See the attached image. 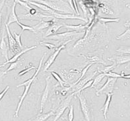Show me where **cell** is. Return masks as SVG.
I'll use <instances>...</instances> for the list:
<instances>
[{
  "label": "cell",
  "mask_w": 130,
  "mask_h": 121,
  "mask_svg": "<svg viewBox=\"0 0 130 121\" xmlns=\"http://www.w3.org/2000/svg\"><path fill=\"white\" fill-rule=\"evenodd\" d=\"M46 53H45L44 55V56H43L42 57V59H40V61L38 68L36 69V72H35V73L34 74V75H33L30 78H29L28 80H26L25 82H23V83H22V84H19V85L17 86V87H20V86H25V90H24V92H23V94H22V95L21 96V97H20L19 102L18 105H17V109H16V111H15V117H18L19 116V112L20 108H21V105L23 104V101H24V99H25V97H26V95L28 94V92L30 90V86H31V84H32V82L35 81L36 76L38 75V72H39L40 70V69H41L42 65V61H43V60H44V59Z\"/></svg>",
  "instance_id": "obj_1"
},
{
  "label": "cell",
  "mask_w": 130,
  "mask_h": 121,
  "mask_svg": "<svg viewBox=\"0 0 130 121\" xmlns=\"http://www.w3.org/2000/svg\"><path fill=\"white\" fill-rule=\"evenodd\" d=\"M38 3H40L46 5L52 10L61 14H71L73 15V12L71 7L68 2L63 1H42L39 0Z\"/></svg>",
  "instance_id": "obj_2"
},
{
  "label": "cell",
  "mask_w": 130,
  "mask_h": 121,
  "mask_svg": "<svg viewBox=\"0 0 130 121\" xmlns=\"http://www.w3.org/2000/svg\"><path fill=\"white\" fill-rule=\"evenodd\" d=\"M76 95L79 99L81 112L84 116L85 120L86 121H92V109L88 103L87 99L81 92L77 93Z\"/></svg>",
  "instance_id": "obj_3"
},
{
  "label": "cell",
  "mask_w": 130,
  "mask_h": 121,
  "mask_svg": "<svg viewBox=\"0 0 130 121\" xmlns=\"http://www.w3.org/2000/svg\"><path fill=\"white\" fill-rule=\"evenodd\" d=\"M73 94L71 93L70 95H68L66 99H65L59 105V107L58 108V109L56 111V113H55L54 115V120L53 121H57L59 119L60 117L61 116V115L64 113L65 111L66 110V109H68L69 106V104L71 103V99H72L73 97Z\"/></svg>",
  "instance_id": "obj_4"
},
{
  "label": "cell",
  "mask_w": 130,
  "mask_h": 121,
  "mask_svg": "<svg viewBox=\"0 0 130 121\" xmlns=\"http://www.w3.org/2000/svg\"><path fill=\"white\" fill-rule=\"evenodd\" d=\"M118 78H116L108 77L107 81L106 82L104 85L101 87V88L96 90V94L99 95L101 93H104L106 94L112 93L114 88V86H115V84Z\"/></svg>",
  "instance_id": "obj_5"
},
{
  "label": "cell",
  "mask_w": 130,
  "mask_h": 121,
  "mask_svg": "<svg viewBox=\"0 0 130 121\" xmlns=\"http://www.w3.org/2000/svg\"><path fill=\"white\" fill-rule=\"evenodd\" d=\"M72 40L73 39H69V40H68V41L66 42L65 43H63V44H61L59 47H58V48L56 49V51L53 53L50 56V57H48V59L46 61V63H44V72L45 71H47L48 69H49V67L52 65L53 63L54 62L56 57H57L58 55L59 54L60 51L62 50V49L66 48V45L67 44L68 42H71Z\"/></svg>",
  "instance_id": "obj_6"
},
{
  "label": "cell",
  "mask_w": 130,
  "mask_h": 121,
  "mask_svg": "<svg viewBox=\"0 0 130 121\" xmlns=\"http://www.w3.org/2000/svg\"><path fill=\"white\" fill-rule=\"evenodd\" d=\"M5 28H6L7 34V38H8L10 50H11V51L13 53L16 54V53H17L20 52V51H21L22 48H20L19 46V45L17 44V43L16 42L15 38H14V37H13L12 34L11 33V32H10V30L9 28V26L7 25V23H5Z\"/></svg>",
  "instance_id": "obj_7"
},
{
  "label": "cell",
  "mask_w": 130,
  "mask_h": 121,
  "mask_svg": "<svg viewBox=\"0 0 130 121\" xmlns=\"http://www.w3.org/2000/svg\"><path fill=\"white\" fill-rule=\"evenodd\" d=\"M81 33H79L77 32L72 31V32H66L60 33V34H57L52 35L49 37H48V39H52V40H56V41L63 42L68 38H73L76 35L81 34Z\"/></svg>",
  "instance_id": "obj_8"
},
{
  "label": "cell",
  "mask_w": 130,
  "mask_h": 121,
  "mask_svg": "<svg viewBox=\"0 0 130 121\" xmlns=\"http://www.w3.org/2000/svg\"><path fill=\"white\" fill-rule=\"evenodd\" d=\"M20 18L21 19H28V20H33V21H45L46 18H54L52 15H46L42 13L37 12L35 15H30L29 13L25 14V15H22L19 16Z\"/></svg>",
  "instance_id": "obj_9"
},
{
  "label": "cell",
  "mask_w": 130,
  "mask_h": 121,
  "mask_svg": "<svg viewBox=\"0 0 130 121\" xmlns=\"http://www.w3.org/2000/svg\"><path fill=\"white\" fill-rule=\"evenodd\" d=\"M108 60L114 62L116 67L122 64L130 62V55H114L112 57L108 58Z\"/></svg>",
  "instance_id": "obj_10"
},
{
  "label": "cell",
  "mask_w": 130,
  "mask_h": 121,
  "mask_svg": "<svg viewBox=\"0 0 130 121\" xmlns=\"http://www.w3.org/2000/svg\"><path fill=\"white\" fill-rule=\"evenodd\" d=\"M46 87L44 90V92L42 93L41 98V103H40V113H43V109L45 105L46 101L48 100V95H49V92H50V82H51V78L50 77L48 76L46 77Z\"/></svg>",
  "instance_id": "obj_11"
},
{
  "label": "cell",
  "mask_w": 130,
  "mask_h": 121,
  "mask_svg": "<svg viewBox=\"0 0 130 121\" xmlns=\"http://www.w3.org/2000/svg\"><path fill=\"white\" fill-rule=\"evenodd\" d=\"M37 48V46H32V47H30V48H26L25 49H22L21 51H20V52H19V53H16V54H15V55L13 56V57H12L11 59H9L8 61H7L6 62H5L3 64V65H2V67H4L5 65H7V64H8V63H12L16 62L17 61H18L19 58L22 55L24 54V53H25L26 51H30V50H31V49H35V48Z\"/></svg>",
  "instance_id": "obj_12"
},
{
  "label": "cell",
  "mask_w": 130,
  "mask_h": 121,
  "mask_svg": "<svg viewBox=\"0 0 130 121\" xmlns=\"http://www.w3.org/2000/svg\"><path fill=\"white\" fill-rule=\"evenodd\" d=\"M57 21H58V19H56V18H53L52 21H40V23H38V25L35 26L33 28L35 30V31H37V30H41L44 29L45 28H49L50 26H51L52 25H53L54 24L55 22H56Z\"/></svg>",
  "instance_id": "obj_13"
},
{
  "label": "cell",
  "mask_w": 130,
  "mask_h": 121,
  "mask_svg": "<svg viewBox=\"0 0 130 121\" xmlns=\"http://www.w3.org/2000/svg\"><path fill=\"white\" fill-rule=\"evenodd\" d=\"M55 113L56 111H50L47 113H39L36 116L28 121H46L49 117L55 115Z\"/></svg>",
  "instance_id": "obj_14"
},
{
  "label": "cell",
  "mask_w": 130,
  "mask_h": 121,
  "mask_svg": "<svg viewBox=\"0 0 130 121\" xmlns=\"http://www.w3.org/2000/svg\"><path fill=\"white\" fill-rule=\"evenodd\" d=\"M63 26V25H61V24H59V23H58V21L55 22L54 24L53 25H52L51 26H50L49 28H48V30L45 32L44 38H48V37H49V36H52L53 34H56V32L58 31V30L61 28V27H62Z\"/></svg>",
  "instance_id": "obj_15"
},
{
  "label": "cell",
  "mask_w": 130,
  "mask_h": 121,
  "mask_svg": "<svg viewBox=\"0 0 130 121\" xmlns=\"http://www.w3.org/2000/svg\"><path fill=\"white\" fill-rule=\"evenodd\" d=\"M16 2H13V4L12 5L11 7V11H10L9 15V18L8 21H7V25L9 26V25H11V23H18L19 20L18 17H17V15H16V13H15V7H16Z\"/></svg>",
  "instance_id": "obj_16"
},
{
  "label": "cell",
  "mask_w": 130,
  "mask_h": 121,
  "mask_svg": "<svg viewBox=\"0 0 130 121\" xmlns=\"http://www.w3.org/2000/svg\"><path fill=\"white\" fill-rule=\"evenodd\" d=\"M112 95H113V93H107L106 94V99L105 101V103L104 104V106L102 107L101 109V111H103V115H104V119L106 120H107V113L108 111V109L110 105L111 101H112Z\"/></svg>",
  "instance_id": "obj_17"
},
{
  "label": "cell",
  "mask_w": 130,
  "mask_h": 121,
  "mask_svg": "<svg viewBox=\"0 0 130 121\" xmlns=\"http://www.w3.org/2000/svg\"><path fill=\"white\" fill-rule=\"evenodd\" d=\"M7 45L6 44V42L5 40V36H4V31H3V34H2V39H1V41H0V50H1V52H2V55H3V57H5V59L7 61H8L9 57H8V54H7Z\"/></svg>",
  "instance_id": "obj_18"
},
{
  "label": "cell",
  "mask_w": 130,
  "mask_h": 121,
  "mask_svg": "<svg viewBox=\"0 0 130 121\" xmlns=\"http://www.w3.org/2000/svg\"><path fill=\"white\" fill-rule=\"evenodd\" d=\"M97 72H98L97 71H95V72H94V73H92V74L88 76L86 78H84L83 80H81V81H80L77 84V85L72 87V88H73V92H77V91H78V90H79L80 88H82V87L83 86L87 83V82H88L89 81H90V80H92L93 77L95 76V74L97 73Z\"/></svg>",
  "instance_id": "obj_19"
},
{
  "label": "cell",
  "mask_w": 130,
  "mask_h": 121,
  "mask_svg": "<svg viewBox=\"0 0 130 121\" xmlns=\"http://www.w3.org/2000/svg\"><path fill=\"white\" fill-rule=\"evenodd\" d=\"M83 57L86 58V59L91 61V63H92L94 64L96 63H102L106 65L105 62L102 60V55H101V53H96V54L91 56V57H85V56H83Z\"/></svg>",
  "instance_id": "obj_20"
},
{
  "label": "cell",
  "mask_w": 130,
  "mask_h": 121,
  "mask_svg": "<svg viewBox=\"0 0 130 121\" xmlns=\"http://www.w3.org/2000/svg\"><path fill=\"white\" fill-rule=\"evenodd\" d=\"M99 7H101V12L104 13V14L108 15H112L114 14L113 10H112V9L107 5L106 2H101V4L99 5Z\"/></svg>",
  "instance_id": "obj_21"
},
{
  "label": "cell",
  "mask_w": 130,
  "mask_h": 121,
  "mask_svg": "<svg viewBox=\"0 0 130 121\" xmlns=\"http://www.w3.org/2000/svg\"><path fill=\"white\" fill-rule=\"evenodd\" d=\"M48 72H49V71H48ZM50 72H51L52 75L57 80L58 83L59 84V86H60L62 88H66V87L69 85V84L67 83V82H65V81H63V79H61V78L59 76V75L58 74H57L55 72H52V71H50Z\"/></svg>",
  "instance_id": "obj_22"
},
{
  "label": "cell",
  "mask_w": 130,
  "mask_h": 121,
  "mask_svg": "<svg viewBox=\"0 0 130 121\" xmlns=\"http://www.w3.org/2000/svg\"><path fill=\"white\" fill-rule=\"evenodd\" d=\"M65 28H68V29L73 30V31L78 32L84 30L85 28H87V25H64Z\"/></svg>",
  "instance_id": "obj_23"
},
{
  "label": "cell",
  "mask_w": 130,
  "mask_h": 121,
  "mask_svg": "<svg viewBox=\"0 0 130 121\" xmlns=\"http://www.w3.org/2000/svg\"><path fill=\"white\" fill-rule=\"evenodd\" d=\"M93 64H94V63H89V65H88L86 66V67H85L84 69H83L82 72H81V76L79 77V78H78V80H77V81H76V82H75V83L73 84L72 85H70V87H71V88H72V87H73V86H75L77 85V84L79 83V82H80V81H81V80H82L83 78V77L85 76V75L86 73H87V72L88 69H89V68H90V67H91V66H92V65H93Z\"/></svg>",
  "instance_id": "obj_24"
},
{
  "label": "cell",
  "mask_w": 130,
  "mask_h": 121,
  "mask_svg": "<svg viewBox=\"0 0 130 121\" xmlns=\"http://www.w3.org/2000/svg\"><path fill=\"white\" fill-rule=\"evenodd\" d=\"M106 76V74L104 73H100L99 75H97L93 79V82H92L91 86L89 88H96V86L99 84L100 82L102 80V79L104 78V77Z\"/></svg>",
  "instance_id": "obj_25"
},
{
  "label": "cell",
  "mask_w": 130,
  "mask_h": 121,
  "mask_svg": "<svg viewBox=\"0 0 130 121\" xmlns=\"http://www.w3.org/2000/svg\"><path fill=\"white\" fill-rule=\"evenodd\" d=\"M120 18H104V17H100L99 18V21L102 24H104V26H106V24L108 23H118L120 21Z\"/></svg>",
  "instance_id": "obj_26"
},
{
  "label": "cell",
  "mask_w": 130,
  "mask_h": 121,
  "mask_svg": "<svg viewBox=\"0 0 130 121\" xmlns=\"http://www.w3.org/2000/svg\"><path fill=\"white\" fill-rule=\"evenodd\" d=\"M21 65V63L18 61H17L16 62H14V63H10V66L8 67V69H6V70L4 71V72L2 73V75H4L5 74H7L8 72H9L10 70H13V69H15L17 68H18V67H20Z\"/></svg>",
  "instance_id": "obj_27"
},
{
  "label": "cell",
  "mask_w": 130,
  "mask_h": 121,
  "mask_svg": "<svg viewBox=\"0 0 130 121\" xmlns=\"http://www.w3.org/2000/svg\"><path fill=\"white\" fill-rule=\"evenodd\" d=\"M130 38V27L127 28V29L124 33L121 34L120 35L116 36V39H127Z\"/></svg>",
  "instance_id": "obj_28"
},
{
  "label": "cell",
  "mask_w": 130,
  "mask_h": 121,
  "mask_svg": "<svg viewBox=\"0 0 130 121\" xmlns=\"http://www.w3.org/2000/svg\"><path fill=\"white\" fill-rule=\"evenodd\" d=\"M116 67V66L114 64H113L112 65L106 66V67H104L101 70H98V72H99V73L107 74L110 72H112V70H114Z\"/></svg>",
  "instance_id": "obj_29"
},
{
  "label": "cell",
  "mask_w": 130,
  "mask_h": 121,
  "mask_svg": "<svg viewBox=\"0 0 130 121\" xmlns=\"http://www.w3.org/2000/svg\"><path fill=\"white\" fill-rule=\"evenodd\" d=\"M117 52H120L124 55H130V46H120L118 49L116 50Z\"/></svg>",
  "instance_id": "obj_30"
},
{
  "label": "cell",
  "mask_w": 130,
  "mask_h": 121,
  "mask_svg": "<svg viewBox=\"0 0 130 121\" xmlns=\"http://www.w3.org/2000/svg\"><path fill=\"white\" fill-rule=\"evenodd\" d=\"M22 34H23V32H21L19 34H16L15 32H13V35H14V36H13V37H14V38H15L16 42L17 43V44L19 46V47L21 48H23V45H22V44H21ZM22 49H23V48H22Z\"/></svg>",
  "instance_id": "obj_31"
},
{
  "label": "cell",
  "mask_w": 130,
  "mask_h": 121,
  "mask_svg": "<svg viewBox=\"0 0 130 121\" xmlns=\"http://www.w3.org/2000/svg\"><path fill=\"white\" fill-rule=\"evenodd\" d=\"M17 24H18V25H19L20 27L22 28L21 32L23 33V32L25 31V30H29V31L33 32H36L35 30L34 29V28H33V27H32V26H27V25H23V24L21 23L20 22H18V23H17Z\"/></svg>",
  "instance_id": "obj_32"
},
{
  "label": "cell",
  "mask_w": 130,
  "mask_h": 121,
  "mask_svg": "<svg viewBox=\"0 0 130 121\" xmlns=\"http://www.w3.org/2000/svg\"><path fill=\"white\" fill-rule=\"evenodd\" d=\"M15 2H16V3H19V4H20L21 6H23L25 9L28 10V11L33 9L32 7H31L28 5V3L26 2H23V1L22 2V1H18V0H17V1H15Z\"/></svg>",
  "instance_id": "obj_33"
},
{
  "label": "cell",
  "mask_w": 130,
  "mask_h": 121,
  "mask_svg": "<svg viewBox=\"0 0 130 121\" xmlns=\"http://www.w3.org/2000/svg\"><path fill=\"white\" fill-rule=\"evenodd\" d=\"M68 121H73L74 119V111H73V106L71 105L69 109L68 113Z\"/></svg>",
  "instance_id": "obj_34"
},
{
  "label": "cell",
  "mask_w": 130,
  "mask_h": 121,
  "mask_svg": "<svg viewBox=\"0 0 130 121\" xmlns=\"http://www.w3.org/2000/svg\"><path fill=\"white\" fill-rule=\"evenodd\" d=\"M106 74V76L111 77V78H122V76H121L120 74L116 73V72H110L107 74Z\"/></svg>",
  "instance_id": "obj_35"
},
{
  "label": "cell",
  "mask_w": 130,
  "mask_h": 121,
  "mask_svg": "<svg viewBox=\"0 0 130 121\" xmlns=\"http://www.w3.org/2000/svg\"><path fill=\"white\" fill-rule=\"evenodd\" d=\"M32 69H35V67H34V66L32 65H30V67H28V68H26V69H24V70H23L22 71H21V72L19 73V76H22V75H24L25 74H26V72H28V71H30V70H32Z\"/></svg>",
  "instance_id": "obj_36"
},
{
  "label": "cell",
  "mask_w": 130,
  "mask_h": 121,
  "mask_svg": "<svg viewBox=\"0 0 130 121\" xmlns=\"http://www.w3.org/2000/svg\"><path fill=\"white\" fill-rule=\"evenodd\" d=\"M79 5H80V7H81L82 10L83 11V13H84V17L87 16V7H86L85 5L84 4L83 2H79Z\"/></svg>",
  "instance_id": "obj_37"
},
{
  "label": "cell",
  "mask_w": 130,
  "mask_h": 121,
  "mask_svg": "<svg viewBox=\"0 0 130 121\" xmlns=\"http://www.w3.org/2000/svg\"><path fill=\"white\" fill-rule=\"evenodd\" d=\"M41 45H44V46H45L47 48H48V49H52L53 48H55L56 47V46H55L54 44H51V43H47V42H40V43Z\"/></svg>",
  "instance_id": "obj_38"
},
{
  "label": "cell",
  "mask_w": 130,
  "mask_h": 121,
  "mask_svg": "<svg viewBox=\"0 0 130 121\" xmlns=\"http://www.w3.org/2000/svg\"><path fill=\"white\" fill-rule=\"evenodd\" d=\"M71 3H72L73 7V10H74V11H76L77 15L78 16H79V9H78L77 5V2H76L75 0H72V1H71Z\"/></svg>",
  "instance_id": "obj_39"
},
{
  "label": "cell",
  "mask_w": 130,
  "mask_h": 121,
  "mask_svg": "<svg viewBox=\"0 0 130 121\" xmlns=\"http://www.w3.org/2000/svg\"><path fill=\"white\" fill-rule=\"evenodd\" d=\"M9 86H7L6 88H5L4 89L3 91H2V92L0 93V101H1V100H2V99L3 98V97H4V95H5V93L7 92V91L9 90Z\"/></svg>",
  "instance_id": "obj_40"
},
{
  "label": "cell",
  "mask_w": 130,
  "mask_h": 121,
  "mask_svg": "<svg viewBox=\"0 0 130 121\" xmlns=\"http://www.w3.org/2000/svg\"><path fill=\"white\" fill-rule=\"evenodd\" d=\"M120 74L121 76H122V78H123L130 79V74H125L124 71H122V72L120 73Z\"/></svg>",
  "instance_id": "obj_41"
},
{
  "label": "cell",
  "mask_w": 130,
  "mask_h": 121,
  "mask_svg": "<svg viewBox=\"0 0 130 121\" xmlns=\"http://www.w3.org/2000/svg\"><path fill=\"white\" fill-rule=\"evenodd\" d=\"M4 4H5V1H2V2H0V14H1V11H2V9H3Z\"/></svg>",
  "instance_id": "obj_42"
},
{
  "label": "cell",
  "mask_w": 130,
  "mask_h": 121,
  "mask_svg": "<svg viewBox=\"0 0 130 121\" xmlns=\"http://www.w3.org/2000/svg\"><path fill=\"white\" fill-rule=\"evenodd\" d=\"M125 69H126V70H130V62L129 63L128 65H127L125 67Z\"/></svg>",
  "instance_id": "obj_43"
},
{
  "label": "cell",
  "mask_w": 130,
  "mask_h": 121,
  "mask_svg": "<svg viewBox=\"0 0 130 121\" xmlns=\"http://www.w3.org/2000/svg\"><path fill=\"white\" fill-rule=\"evenodd\" d=\"M2 13L0 14V28H1V25H2Z\"/></svg>",
  "instance_id": "obj_44"
},
{
  "label": "cell",
  "mask_w": 130,
  "mask_h": 121,
  "mask_svg": "<svg viewBox=\"0 0 130 121\" xmlns=\"http://www.w3.org/2000/svg\"><path fill=\"white\" fill-rule=\"evenodd\" d=\"M126 7H130V4H127V5H126Z\"/></svg>",
  "instance_id": "obj_45"
},
{
  "label": "cell",
  "mask_w": 130,
  "mask_h": 121,
  "mask_svg": "<svg viewBox=\"0 0 130 121\" xmlns=\"http://www.w3.org/2000/svg\"><path fill=\"white\" fill-rule=\"evenodd\" d=\"M1 67H2V65H0V68H1Z\"/></svg>",
  "instance_id": "obj_46"
}]
</instances>
